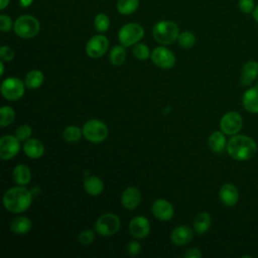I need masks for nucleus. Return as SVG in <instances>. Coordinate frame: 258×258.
<instances>
[{
	"mask_svg": "<svg viewBox=\"0 0 258 258\" xmlns=\"http://www.w3.org/2000/svg\"><path fill=\"white\" fill-rule=\"evenodd\" d=\"M32 203V194L24 186L11 187L3 196L5 209L13 214L26 211Z\"/></svg>",
	"mask_w": 258,
	"mask_h": 258,
	"instance_id": "1",
	"label": "nucleus"
},
{
	"mask_svg": "<svg viewBox=\"0 0 258 258\" xmlns=\"http://www.w3.org/2000/svg\"><path fill=\"white\" fill-rule=\"evenodd\" d=\"M229 155L239 161H245L252 158L257 151L256 142L246 135H233L227 143Z\"/></svg>",
	"mask_w": 258,
	"mask_h": 258,
	"instance_id": "2",
	"label": "nucleus"
},
{
	"mask_svg": "<svg viewBox=\"0 0 258 258\" xmlns=\"http://www.w3.org/2000/svg\"><path fill=\"white\" fill-rule=\"evenodd\" d=\"M154 39L161 44H171L177 40L179 35L178 25L171 20H160L152 28Z\"/></svg>",
	"mask_w": 258,
	"mask_h": 258,
	"instance_id": "3",
	"label": "nucleus"
},
{
	"mask_svg": "<svg viewBox=\"0 0 258 258\" xmlns=\"http://www.w3.org/2000/svg\"><path fill=\"white\" fill-rule=\"evenodd\" d=\"M14 32L22 38H31L38 34L40 24L32 15H21L13 24Z\"/></svg>",
	"mask_w": 258,
	"mask_h": 258,
	"instance_id": "4",
	"label": "nucleus"
},
{
	"mask_svg": "<svg viewBox=\"0 0 258 258\" xmlns=\"http://www.w3.org/2000/svg\"><path fill=\"white\" fill-rule=\"evenodd\" d=\"M84 137L93 143H100L108 136L107 125L98 119H91L83 126Z\"/></svg>",
	"mask_w": 258,
	"mask_h": 258,
	"instance_id": "5",
	"label": "nucleus"
},
{
	"mask_svg": "<svg viewBox=\"0 0 258 258\" xmlns=\"http://www.w3.org/2000/svg\"><path fill=\"white\" fill-rule=\"evenodd\" d=\"M120 229V219L112 213H107L98 218L95 223V231L103 237L116 234Z\"/></svg>",
	"mask_w": 258,
	"mask_h": 258,
	"instance_id": "6",
	"label": "nucleus"
},
{
	"mask_svg": "<svg viewBox=\"0 0 258 258\" xmlns=\"http://www.w3.org/2000/svg\"><path fill=\"white\" fill-rule=\"evenodd\" d=\"M144 34L143 27L138 23H127L121 27L118 32V39L123 46H131L136 44Z\"/></svg>",
	"mask_w": 258,
	"mask_h": 258,
	"instance_id": "7",
	"label": "nucleus"
},
{
	"mask_svg": "<svg viewBox=\"0 0 258 258\" xmlns=\"http://www.w3.org/2000/svg\"><path fill=\"white\" fill-rule=\"evenodd\" d=\"M24 85L18 78H6L1 84L2 96L8 101H17L24 94Z\"/></svg>",
	"mask_w": 258,
	"mask_h": 258,
	"instance_id": "8",
	"label": "nucleus"
},
{
	"mask_svg": "<svg viewBox=\"0 0 258 258\" xmlns=\"http://www.w3.org/2000/svg\"><path fill=\"white\" fill-rule=\"evenodd\" d=\"M243 126V119L237 112H227L220 121L222 132L227 135H236Z\"/></svg>",
	"mask_w": 258,
	"mask_h": 258,
	"instance_id": "9",
	"label": "nucleus"
},
{
	"mask_svg": "<svg viewBox=\"0 0 258 258\" xmlns=\"http://www.w3.org/2000/svg\"><path fill=\"white\" fill-rule=\"evenodd\" d=\"M109 47V40L102 34L92 36L86 44V53L92 58L104 55Z\"/></svg>",
	"mask_w": 258,
	"mask_h": 258,
	"instance_id": "10",
	"label": "nucleus"
},
{
	"mask_svg": "<svg viewBox=\"0 0 258 258\" xmlns=\"http://www.w3.org/2000/svg\"><path fill=\"white\" fill-rule=\"evenodd\" d=\"M150 57L153 63L161 69H170L175 63V56L173 52L164 46L154 48Z\"/></svg>",
	"mask_w": 258,
	"mask_h": 258,
	"instance_id": "11",
	"label": "nucleus"
},
{
	"mask_svg": "<svg viewBox=\"0 0 258 258\" xmlns=\"http://www.w3.org/2000/svg\"><path fill=\"white\" fill-rule=\"evenodd\" d=\"M20 140L16 136L5 135L0 139V157L4 160L13 158L20 149Z\"/></svg>",
	"mask_w": 258,
	"mask_h": 258,
	"instance_id": "12",
	"label": "nucleus"
},
{
	"mask_svg": "<svg viewBox=\"0 0 258 258\" xmlns=\"http://www.w3.org/2000/svg\"><path fill=\"white\" fill-rule=\"evenodd\" d=\"M150 231V223L143 216L134 217L129 223V233L136 239L145 238Z\"/></svg>",
	"mask_w": 258,
	"mask_h": 258,
	"instance_id": "13",
	"label": "nucleus"
},
{
	"mask_svg": "<svg viewBox=\"0 0 258 258\" xmlns=\"http://www.w3.org/2000/svg\"><path fill=\"white\" fill-rule=\"evenodd\" d=\"M151 211L154 217L160 221H168L174 215L172 205L164 199H158L155 202H153Z\"/></svg>",
	"mask_w": 258,
	"mask_h": 258,
	"instance_id": "14",
	"label": "nucleus"
},
{
	"mask_svg": "<svg viewBox=\"0 0 258 258\" xmlns=\"http://www.w3.org/2000/svg\"><path fill=\"white\" fill-rule=\"evenodd\" d=\"M194 237L192 230L184 225L177 226L170 234L171 242L176 246H183L188 244Z\"/></svg>",
	"mask_w": 258,
	"mask_h": 258,
	"instance_id": "15",
	"label": "nucleus"
},
{
	"mask_svg": "<svg viewBox=\"0 0 258 258\" xmlns=\"http://www.w3.org/2000/svg\"><path fill=\"white\" fill-rule=\"evenodd\" d=\"M219 197L225 206L233 207L239 200V191L233 183H225L220 188Z\"/></svg>",
	"mask_w": 258,
	"mask_h": 258,
	"instance_id": "16",
	"label": "nucleus"
},
{
	"mask_svg": "<svg viewBox=\"0 0 258 258\" xmlns=\"http://www.w3.org/2000/svg\"><path fill=\"white\" fill-rule=\"evenodd\" d=\"M141 201V195L137 187L129 186L127 187L121 196V203L123 207L127 210H134L138 207Z\"/></svg>",
	"mask_w": 258,
	"mask_h": 258,
	"instance_id": "17",
	"label": "nucleus"
},
{
	"mask_svg": "<svg viewBox=\"0 0 258 258\" xmlns=\"http://www.w3.org/2000/svg\"><path fill=\"white\" fill-rule=\"evenodd\" d=\"M243 107L252 114L258 113V87L248 89L242 97Z\"/></svg>",
	"mask_w": 258,
	"mask_h": 258,
	"instance_id": "18",
	"label": "nucleus"
},
{
	"mask_svg": "<svg viewBox=\"0 0 258 258\" xmlns=\"http://www.w3.org/2000/svg\"><path fill=\"white\" fill-rule=\"evenodd\" d=\"M24 153L30 158H39L44 153V146L42 142L36 138H29L23 145Z\"/></svg>",
	"mask_w": 258,
	"mask_h": 258,
	"instance_id": "19",
	"label": "nucleus"
},
{
	"mask_svg": "<svg viewBox=\"0 0 258 258\" xmlns=\"http://www.w3.org/2000/svg\"><path fill=\"white\" fill-rule=\"evenodd\" d=\"M258 76V62L255 60L247 61L241 72V83L243 86H249Z\"/></svg>",
	"mask_w": 258,
	"mask_h": 258,
	"instance_id": "20",
	"label": "nucleus"
},
{
	"mask_svg": "<svg viewBox=\"0 0 258 258\" xmlns=\"http://www.w3.org/2000/svg\"><path fill=\"white\" fill-rule=\"evenodd\" d=\"M32 228V222L27 217H17L15 218L11 224L10 229L15 235H25L27 234Z\"/></svg>",
	"mask_w": 258,
	"mask_h": 258,
	"instance_id": "21",
	"label": "nucleus"
},
{
	"mask_svg": "<svg viewBox=\"0 0 258 258\" xmlns=\"http://www.w3.org/2000/svg\"><path fill=\"white\" fill-rule=\"evenodd\" d=\"M84 188L90 196H99L104 189V183L98 176H87L84 180Z\"/></svg>",
	"mask_w": 258,
	"mask_h": 258,
	"instance_id": "22",
	"label": "nucleus"
},
{
	"mask_svg": "<svg viewBox=\"0 0 258 258\" xmlns=\"http://www.w3.org/2000/svg\"><path fill=\"white\" fill-rule=\"evenodd\" d=\"M13 180L19 185H26L31 179V172L28 166L24 164H18L13 168L12 172Z\"/></svg>",
	"mask_w": 258,
	"mask_h": 258,
	"instance_id": "23",
	"label": "nucleus"
},
{
	"mask_svg": "<svg viewBox=\"0 0 258 258\" xmlns=\"http://www.w3.org/2000/svg\"><path fill=\"white\" fill-rule=\"evenodd\" d=\"M212 218L207 212L200 213L194 220V229L198 235L205 234L211 227Z\"/></svg>",
	"mask_w": 258,
	"mask_h": 258,
	"instance_id": "24",
	"label": "nucleus"
},
{
	"mask_svg": "<svg viewBox=\"0 0 258 258\" xmlns=\"http://www.w3.org/2000/svg\"><path fill=\"white\" fill-rule=\"evenodd\" d=\"M224 134H225L224 132L215 131L210 135L208 139V145L213 152L220 153L224 150L225 146H227L226 137Z\"/></svg>",
	"mask_w": 258,
	"mask_h": 258,
	"instance_id": "25",
	"label": "nucleus"
},
{
	"mask_svg": "<svg viewBox=\"0 0 258 258\" xmlns=\"http://www.w3.org/2000/svg\"><path fill=\"white\" fill-rule=\"evenodd\" d=\"M43 75L38 70H32L28 72L24 79V84L28 89H37L43 83Z\"/></svg>",
	"mask_w": 258,
	"mask_h": 258,
	"instance_id": "26",
	"label": "nucleus"
},
{
	"mask_svg": "<svg viewBox=\"0 0 258 258\" xmlns=\"http://www.w3.org/2000/svg\"><path fill=\"white\" fill-rule=\"evenodd\" d=\"M124 47L125 46L120 44V45H115L111 49L110 54H109V59L113 66L119 67L124 63V61L126 59V50Z\"/></svg>",
	"mask_w": 258,
	"mask_h": 258,
	"instance_id": "27",
	"label": "nucleus"
},
{
	"mask_svg": "<svg viewBox=\"0 0 258 258\" xmlns=\"http://www.w3.org/2000/svg\"><path fill=\"white\" fill-rule=\"evenodd\" d=\"M139 5V0H118L117 10L124 15L132 14L136 11Z\"/></svg>",
	"mask_w": 258,
	"mask_h": 258,
	"instance_id": "28",
	"label": "nucleus"
},
{
	"mask_svg": "<svg viewBox=\"0 0 258 258\" xmlns=\"http://www.w3.org/2000/svg\"><path fill=\"white\" fill-rule=\"evenodd\" d=\"M82 134H83V130H81L80 127L71 125L63 130L62 137L68 142H77L81 139Z\"/></svg>",
	"mask_w": 258,
	"mask_h": 258,
	"instance_id": "29",
	"label": "nucleus"
},
{
	"mask_svg": "<svg viewBox=\"0 0 258 258\" xmlns=\"http://www.w3.org/2000/svg\"><path fill=\"white\" fill-rule=\"evenodd\" d=\"M0 116H1L0 125L2 127H5V126L10 125L14 121V119H15V111L11 107L3 106L0 109Z\"/></svg>",
	"mask_w": 258,
	"mask_h": 258,
	"instance_id": "30",
	"label": "nucleus"
},
{
	"mask_svg": "<svg viewBox=\"0 0 258 258\" xmlns=\"http://www.w3.org/2000/svg\"><path fill=\"white\" fill-rule=\"evenodd\" d=\"M94 25L97 31L105 32L110 27V19L105 13H99L94 20Z\"/></svg>",
	"mask_w": 258,
	"mask_h": 258,
	"instance_id": "31",
	"label": "nucleus"
},
{
	"mask_svg": "<svg viewBox=\"0 0 258 258\" xmlns=\"http://www.w3.org/2000/svg\"><path fill=\"white\" fill-rule=\"evenodd\" d=\"M178 43L183 48H190L196 43V36L190 31H183L178 35Z\"/></svg>",
	"mask_w": 258,
	"mask_h": 258,
	"instance_id": "32",
	"label": "nucleus"
},
{
	"mask_svg": "<svg viewBox=\"0 0 258 258\" xmlns=\"http://www.w3.org/2000/svg\"><path fill=\"white\" fill-rule=\"evenodd\" d=\"M132 53L136 58L142 59V60L147 59L151 55L149 47L144 43H138V42L136 44H134Z\"/></svg>",
	"mask_w": 258,
	"mask_h": 258,
	"instance_id": "33",
	"label": "nucleus"
},
{
	"mask_svg": "<svg viewBox=\"0 0 258 258\" xmlns=\"http://www.w3.org/2000/svg\"><path fill=\"white\" fill-rule=\"evenodd\" d=\"M32 134V128L27 125V124H22L20 125L16 131H15V136L20 140V141H26L27 139L30 138Z\"/></svg>",
	"mask_w": 258,
	"mask_h": 258,
	"instance_id": "34",
	"label": "nucleus"
},
{
	"mask_svg": "<svg viewBox=\"0 0 258 258\" xmlns=\"http://www.w3.org/2000/svg\"><path fill=\"white\" fill-rule=\"evenodd\" d=\"M95 239V232L90 229L83 230L79 234V242L83 245H91Z\"/></svg>",
	"mask_w": 258,
	"mask_h": 258,
	"instance_id": "35",
	"label": "nucleus"
},
{
	"mask_svg": "<svg viewBox=\"0 0 258 258\" xmlns=\"http://www.w3.org/2000/svg\"><path fill=\"white\" fill-rule=\"evenodd\" d=\"M14 55H15V52L14 50L7 46V45H2L0 47V57H1V60L3 61H10L14 58Z\"/></svg>",
	"mask_w": 258,
	"mask_h": 258,
	"instance_id": "36",
	"label": "nucleus"
},
{
	"mask_svg": "<svg viewBox=\"0 0 258 258\" xmlns=\"http://www.w3.org/2000/svg\"><path fill=\"white\" fill-rule=\"evenodd\" d=\"M238 5H239V8L241 9V11L246 14L252 13L256 6L254 0H239Z\"/></svg>",
	"mask_w": 258,
	"mask_h": 258,
	"instance_id": "37",
	"label": "nucleus"
},
{
	"mask_svg": "<svg viewBox=\"0 0 258 258\" xmlns=\"http://www.w3.org/2000/svg\"><path fill=\"white\" fill-rule=\"evenodd\" d=\"M127 254L131 257L137 256L141 252V245L137 241H130L126 247Z\"/></svg>",
	"mask_w": 258,
	"mask_h": 258,
	"instance_id": "38",
	"label": "nucleus"
},
{
	"mask_svg": "<svg viewBox=\"0 0 258 258\" xmlns=\"http://www.w3.org/2000/svg\"><path fill=\"white\" fill-rule=\"evenodd\" d=\"M12 20L11 18L6 14L0 15V30L3 32H8L12 28Z\"/></svg>",
	"mask_w": 258,
	"mask_h": 258,
	"instance_id": "39",
	"label": "nucleus"
},
{
	"mask_svg": "<svg viewBox=\"0 0 258 258\" xmlns=\"http://www.w3.org/2000/svg\"><path fill=\"white\" fill-rule=\"evenodd\" d=\"M202 256L203 253L198 248H190L183 254L184 258H201Z\"/></svg>",
	"mask_w": 258,
	"mask_h": 258,
	"instance_id": "40",
	"label": "nucleus"
},
{
	"mask_svg": "<svg viewBox=\"0 0 258 258\" xmlns=\"http://www.w3.org/2000/svg\"><path fill=\"white\" fill-rule=\"evenodd\" d=\"M33 2V0H19V4L21 7L26 8L28 6H30V4Z\"/></svg>",
	"mask_w": 258,
	"mask_h": 258,
	"instance_id": "41",
	"label": "nucleus"
},
{
	"mask_svg": "<svg viewBox=\"0 0 258 258\" xmlns=\"http://www.w3.org/2000/svg\"><path fill=\"white\" fill-rule=\"evenodd\" d=\"M9 2H10V0H0V9L1 10L5 9L8 6Z\"/></svg>",
	"mask_w": 258,
	"mask_h": 258,
	"instance_id": "42",
	"label": "nucleus"
},
{
	"mask_svg": "<svg viewBox=\"0 0 258 258\" xmlns=\"http://www.w3.org/2000/svg\"><path fill=\"white\" fill-rule=\"evenodd\" d=\"M252 16H253V18H254V20L256 21V22H258V4L255 6V8H254V10H253V12H252Z\"/></svg>",
	"mask_w": 258,
	"mask_h": 258,
	"instance_id": "43",
	"label": "nucleus"
},
{
	"mask_svg": "<svg viewBox=\"0 0 258 258\" xmlns=\"http://www.w3.org/2000/svg\"><path fill=\"white\" fill-rule=\"evenodd\" d=\"M0 67H1V73H0V76H3L4 74V63H3V60L0 61Z\"/></svg>",
	"mask_w": 258,
	"mask_h": 258,
	"instance_id": "44",
	"label": "nucleus"
}]
</instances>
